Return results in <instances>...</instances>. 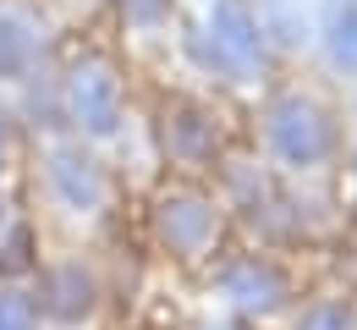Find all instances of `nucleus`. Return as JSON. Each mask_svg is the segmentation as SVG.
<instances>
[{"label": "nucleus", "instance_id": "nucleus-1", "mask_svg": "<svg viewBox=\"0 0 357 330\" xmlns=\"http://www.w3.org/2000/svg\"><path fill=\"white\" fill-rule=\"evenodd\" d=\"M269 138H275V149H280L291 165H313V160L330 149V121H324V110L308 105V99H280L275 116H269Z\"/></svg>", "mask_w": 357, "mask_h": 330}, {"label": "nucleus", "instance_id": "nucleus-2", "mask_svg": "<svg viewBox=\"0 0 357 330\" xmlns=\"http://www.w3.org/2000/svg\"><path fill=\"white\" fill-rule=\"evenodd\" d=\"M209 33H215V61H220L225 72H253L264 61V39H259L253 17L242 6H231V0L215 11V28Z\"/></svg>", "mask_w": 357, "mask_h": 330}, {"label": "nucleus", "instance_id": "nucleus-3", "mask_svg": "<svg viewBox=\"0 0 357 330\" xmlns=\"http://www.w3.org/2000/svg\"><path fill=\"white\" fill-rule=\"evenodd\" d=\"M160 232L165 242L176 248V253H204L209 242H215V209L209 204H198V198H176V204H165L160 209Z\"/></svg>", "mask_w": 357, "mask_h": 330}, {"label": "nucleus", "instance_id": "nucleus-4", "mask_svg": "<svg viewBox=\"0 0 357 330\" xmlns=\"http://www.w3.org/2000/svg\"><path fill=\"white\" fill-rule=\"evenodd\" d=\"M72 110L83 116L89 133H110V127H116V83H110L99 66L77 72V83H72Z\"/></svg>", "mask_w": 357, "mask_h": 330}, {"label": "nucleus", "instance_id": "nucleus-5", "mask_svg": "<svg viewBox=\"0 0 357 330\" xmlns=\"http://www.w3.org/2000/svg\"><path fill=\"white\" fill-rule=\"evenodd\" d=\"M55 188L66 193V204H77V209H93L99 204V171H93L89 160H77V154H55Z\"/></svg>", "mask_w": 357, "mask_h": 330}, {"label": "nucleus", "instance_id": "nucleus-6", "mask_svg": "<svg viewBox=\"0 0 357 330\" xmlns=\"http://www.w3.org/2000/svg\"><path fill=\"white\" fill-rule=\"evenodd\" d=\"M225 292H231L242 308H275V303H280V281H275V270H264V264L231 270V276H225Z\"/></svg>", "mask_w": 357, "mask_h": 330}, {"label": "nucleus", "instance_id": "nucleus-7", "mask_svg": "<svg viewBox=\"0 0 357 330\" xmlns=\"http://www.w3.org/2000/svg\"><path fill=\"white\" fill-rule=\"evenodd\" d=\"M50 314H66V320H72V314H83V308H89L93 303V286H89V276H83V270H55V276H50Z\"/></svg>", "mask_w": 357, "mask_h": 330}, {"label": "nucleus", "instance_id": "nucleus-8", "mask_svg": "<svg viewBox=\"0 0 357 330\" xmlns=\"http://www.w3.org/2000/svg\"><path fill=\"white\" fill-rule=\"evenodd\" d=\"M0 330H33V303L17 297V292H6L0 297Z\"/></svg>", "mask_w": 357, "mask_h": 330}, {"label": "nucleus", "instance_id": "nucleus-9", "mask_svg": "<svg viewBox=\"0 0 357 330\" xmlns=\"http://www.w3.org/2000/svg\"><path fill=\"white\" fill-rule=\"evenodd\" d=\"M28 45H33V39H28V33H22L11 17H0V66H17Z\"/></svg>", "mask_w": 357, "mask_h": 330}, {"label": "nucleus", "instance_id": "nucleus-10", "mask_svg": "<svg viewBox=\"0 0 357 330\" xmlns=\"http://www.w3.org/2000/svg\"><path fill=\"white\" fill-rule=\"evenodd\" d=\"M335 61H347V66H357V6L335 22Z\"/></svg>", "mask_w": 357, "mask_h": 330}, {"label": "nucleus", "instance_id": "nucleus-11", "mask_svg": "<svg viewBox=\"0 0 357 330\" xmlns=\"http://www.w3.org/2000/svg\"><path fill=\"white\" fill-rule=\"evenodd\" d=\"M303 330H352V314L347 308H313L303 320Z\"/></svg>", "mask_w": 357, "mask_h": 330}, {"label": "nucleus", "instance_id": "nucleus-12", "mask_svg": "<svg viewBox=\"0 0 357 330\" xmlns=\"http://www.w3.org/2000/svg\"><path fill=\"white\" fill-rule=\"evenodd\" d=\"M127 11L149 22V17H160V11H165V0H127Z\"/></svg>", "mask_w": 357, "mask_h": 330}]
</instances>
